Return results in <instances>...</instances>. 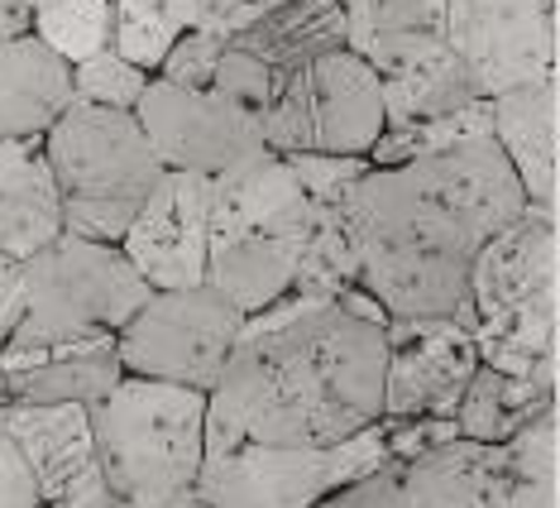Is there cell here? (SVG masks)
Instances as JSON below:
<instances>
[{
    "label": "cell",
    "mask_w": 560,
    "mask_h": 508,
    "mask_svg": "<svg viewBox=\"0 0 560 508\" xmlns=\"http://www.w3.org/2000/svg\"><path fill=\"white\" fill-rule=\"evenodd\" d=\"M346 201L364 245L360 284L388 316H451L469 332V274L479 250L532 207L513 159L493 135L402 169H369Z\"/></svg>",
    "instance_id": "1"
},
{
    "label": "cell",
    "mask_w": 560,
    "mask_h": 508,
    "mask_svg": "<svg viewBox=\"0 0 560 508\" xmlns=\"http://www.w3.org/2000/svg\"><path fill=\"white\" fill-rule=\"evenodd\" d=\"M388 326L307 298L292 322L245 332L211 389L207 451L240 441L326 451L384 417Z\"/></svg>",
    "instance_id": "2"
},
{
    "label": "cell",
    "mask_w": 560,
    "mask_h": 508,
    "mask_svg": "<svg viewBox=\"0 0 560 508\" xmlns=\"http://www.w3.org/2000/svg\"><path fill=\"white\" fill-rule=\"evenodd\" d=\"M92 437L120 508L168 504L197 489L207 465L211 393L125 374L92 408Z\"/></svg>",
    "instance_id": "3"
},
{
    "label": "cell",
    "mask_w": 560,
    "mask_h": 508,
    "mask_svg": "<svg viewBox=\"0 0 560 508\" xmlns=\"http://www.w3.org/2000/svg\"><path fill=\"white\" fill-rule=\"evenodd\" d=\"M479 365L537 374L560 350V226L556 207L532 201L479 250L469 274Z\"/></svg>",
    "instance_id": "4"
},
{
    "label": "cell",
    "mask_w": 560,
    "mask_h": 508,
    "mask_svg": "<svg viewBox=\"0 0 560 508\" xmlns=\"http://www.w3.org/2000/svg\"><path fill=\"white\" fill-rule=\"evenodd\" d=\"M44 154L54 163L68 231L110 245H120L139 207L168 173L135 111H110L92 101H72L62 111V120L44 135Z\"/></svg>",
    "instance_id": "5"
},
{
    "label": "cell",
    "mask_w": 560,
    "mask_h": 508,
    "mask_svg": "<svg viewBox=\"0 0 560 508\" xmlns=\"http://www.w3.org/2000/svg\"><path fill=\"white\" fill-rule=\"evenodd\" d=\"M402 489L407 508H560V417H541L499 447L445 441L407 461Z\"/></svg>",
    "instance_id": "6"
},
{
    "label": "cell",
    "mask_w": 560,
    "mask_h": 508,
    "mask_svg": "<svg viewBox=\"0 0 560 508\" xmlns=\"http://www.w3.org/2000/svg\"><path fill=\"white\" fill-rule=\"evenodd\" d=\"M149 298L154 288L120 245L68 231L24 259V322L10 340L120 332Z\"/></svg>",
    "instance_id": "7"
},
{
    "label": "cell",
    "mask_w": 560,
    "mask_h": 508,
    "mask_svg": "<svg viewBox=\"0 0 560 508\" xmlns=\"http://www.w3.org/2000/svg\"><path fill=\"white\" fill-rule=\"evenodd\" d=\"M388 130L384 78L354 48L302 62L278 78L264 111V139L273 154H364Z\"/></svg>",
    "instance_id": "8"
},
{
    "label": "cell",
    "mask_w": 560,
    "mask_h": 508,
    "mask_svg": "<svg viewBox=\"0 0 560 508\" xmlns=\"http://www.w3.org/2000/svg\"><path fill=\"white\" fill-rule=\"evenodd\" d=\"M240 336H245V312L221 288H159L120 326V360L125 374L211 393L221 384Z\"/></svg>",
    "instance_id": "9"
},
{
    "label": "cell",
    "mask_w": 560,
    "mask_h": 508,
    "mask_svg": "<svg viewBox=\"0 0 560 508\" xmlns=\"http://www.w3.org/2000/svg\"><path fill=\"white\" fill-rule=\"evenodd\" d=\"M135 116L144 125L154 154L163 159V169L173 173L225 177L269 154L264 116H254L211 86H177L168 78H154Z\"/></svg>",
    "instance_id": "10"
},
{
    "label": "cell",
    "mask_w": 560,
    "mask_h": 508,
    "mask_svg": "<svg viewBox=\"0 0 560 508\" xmlns=\"http://www.w3.org/2000/svg\"><path fill=\"white\" fill-rule=\"evenodd\" d=\"M445 39L483 101L556 78V0H445Z\"/></svg>",
    "instance_id": "11"
},
{
    "label": "cell",
    "mask_w": 560,
    "mask_h": 508,
    "mask_svg": "<svg viewBox=\"0 0 560 508\" xmlns=\"http://www.w3.org/2000/svg\"><path fill=\"white\" fill-rule=\"evenodd\" d=\"M479 370L475 332L451 316H393L384 417H455Z\"/></svg>",
    "instance_id": "12"
},
{
    "label": "cell",
    "mask_w": 560,
    "mask_h": 508,
    "mask_svg": "<svg viewBox=\"0 0 560 508\" xmlns=\"http://www.w3.org/2000/svg\"><path fill=\"white\" fill-rule=\"evenodd\" d=\"M5 437L20 447L44 508H120L101 470L86 403H10Z\"/></svg>",
    "instance_id": "13"
},
{
    "label": "cell",
    "mask_w": 560,
    "mask_h": 508,
    "mask_svg": "<svg viewBox=\"0 0 560 508\" xmlns=\"http://www.w3.org/2000/svg\"><path fill=\"white\" fill-rule=\"evenodd\" d=\"M120 250L149 288H197L211 269V177L201 173H163Z\"/></svg>",
    "instance_id": "14"
},
{
    "label": "cell",
    "mask_w": 560,
    "mask_h": 508,
    "mask_svg": "<svg viewBox=\"0 0 560 508\" xmlns=\"http://www.w3.org/2000/svg\"><path fill=\"white\" fill-rule=\"evenodd\" d=\"M330 489V447L312 451L240 441L231 451H207L192 494L207 508H312Z\"/></svg>",
    "instance_id": "15"
},
{
    "label": "cell",
    "mask_w": 560,
    "mask_h": 508,
    "mask_svg": "<svg viewBox=\"0 0 560 508\" xmlns=\"http://www.w3.org/2000/svg\"><path fill=\"white\" fill-rule=\"evenodd\" d=\"M10 403H86L106 399L125 379L120 332L58 336V340H10L0 350Z\"/></svg>",
    "instance_id": "16"
},
{
    "label": "cell",
    "mask_w": 560,
    "mask_h": 508,
    "mask_svg": "<svg viewBox=\"0 0 560 508\" xmlns=\"http://www.w3.org/2000/svg\"><path fill=\"white\" fill-rule=\"evenodd\" d=\"M231 44L283 78L330 48H350V20L340 0H249L231 15Z\"/></svg>",
    "instance_id": "17"
},
{
    "label": "cell",
    "mask_w": 560,
    "mask_h": 508,
    "mask_svg": "<svg viewBox=\"0 0 560 508\" xmlns=\"http://www.w3.org/2000/svg\"><path fill=\"white\" fill-rule=\"evenodd\" d=\"M58 235H68V216L44 139H0V254L24 264Z\"/></svg>",
    "instance_id": "18"
},
{
    "label": "cell",
    "mask_w": 560,
    "mask_h": 508,
    "mask_svg": "<svg viewBox=\"0 0 560 508\" xmlns=\"http://www.w3.org/2000/svg\"><path fill=\"white\" fill-rule=\"evenodd\" d=\"M493 106V139L513 159L532 201L556 207L560 197V82H522L513 92L489 96Z\"/></svg>",
    "instance_id": "19"
},
{
    "label": "cell",
    "mask_w": 560,
    "mask_h": 508,
    "mask_svg": "<svg viewBox=\"0 0 560 508\" xmlns=\"http://www.w3.org/2000/svg\"><path fill=\"white\" fill-rule=\"evenodd\" d=\"M72 101V62L58 58L39 34L0 48V139H44Z\"/></svg>",
    "instance_id": "20"
},
{
    "label": "cell",
    "mask_w": 560,
    "mask_h": 508,
    "mask_svg": "<svg viewBox=\"0 0 560 508\" xmlns=\"http://www.w3.org/2000/svg\"><path fill=\"white\" fill-rule=\"evenodd\" d=\"M307 235L283 231H240V235H211V269L207 284L221 288L245 316L273 308L298 288V254Z\"/></svg>",
    "instance_id": "21"
},
{
    "label": "cell",
    "mask_w": 560,
    "mask_h": 508,
    "mask_svg": "<svg viewBox=\"0 0 560 508\" xmlns=\"http://www.w3.org/2000/svg\"><path fill=\"white\" fill-rule=\"evenodd\" d=\"M556 374H560V350L537 374H503V370H493V365H479L465 399H460V408H455L460 437L499 447V441H513L522 427L551 417L556 413Z\"/></svg>",
    "instance_id": "22"
},
{
    "label": "cell",
    "mask_w": 560,
    "mask_h": 508,
    "mask_svg": "<svg viewBox=\"0 0 560 508\" xmlns=\"http://www.w3.org/2000/svg\"><path fill=\"white\" fill-rule=\"evenodd\" d=\"M483 101L475 78H469L465 58L451 48V39H431L412 58H402L393 72H384V111L388 125H412V120H436L451 111Z\"/></svg>",
    "instance_id": "23"
},
{
    "label": "cell",
    "mask_w": 560,
    "mask_h": 508,
    "mask_svg": "<svg viewBox=\"0 0 560 508\" xmlns=\"http://www.w3.org/2000/svg\"><path fill=\"white\" fill-rule=\"evenodd\" d=\"M346 197L340 201L312 197V226H307V240H302V254H298V288H292V293L336 302L346 288L360 284L364 245H360V226H354V211Z\"/></svg>",
    "instance_id": "24"
},
{
    "label": "cell",
    "mask_w": 560,
    "mask_h": 508,
    "mask_svg": "<svg viewBox=\"0 0 560 508\" xmlns=\"http://www.w3.org/2000/svg\"><path fill=\"white\" fill-rule=\"evenodd\" d=\"M197 24L201 0H116V44L110 48L159 78L173 44Z\"/></svg>",
    "instance_id": "25"
},
{
    "label": "cell",
    "mask_w": 560,
    "mask_h": 508,
    "mask_svg": "<svg viewBox=\"0 0 560 508\" xmlns=\"http://www.w3.org/2000/svg\"><path fill=\"white\" fill-rule=\"evenodd\" d=\"M34 34L78 68L116 44V0H34Z\"/></svg>",
    "instance_id": "26"
},
{
    "label": "cell",
    "mask_w": 560,
    "mask_h": 508,
    "mask_svg": "<svg viewBox=\"0 0 560 508\" xmlns=\"http://www.w3.org/2000/svg\"><path fill=\"white\" fill-rule=\"evenodd\" d=\"M72 82H78V101H92V106H110V111H135L144 101L154 72H144L139 62H130L116 48L86 58L72 68Z\"/></svg>",
    "instance_id": "27"
},
{
    "label": "cell",
    "mask_w": 560,
    "mask_h": 508,
    "mask_svg": "<svg viewBox=\"0 0 560 508\" xmlns=\"http://www.w3.org/2000/svg\"><path fill=\"white\" fill-rule=\"evenodd\" d=\"M211 92L231 96V101H240L245 111H254V116H264V111H269V101H273V92H278V72L264 68V62L254 58V54H245V48L225 44Z\"/></svg>",
    "instance_id": "28"
},
{
    "label": "cell",
    "mask_w": 560,
    "mask_h": 508,
    "mask_svg": "<svg viewBox=\"0 0 560 508\" xmlns=\"http://www.w3.org/2000/svg\"><path fill=\"white\" fill-rule=\"evenodd\" d=\"M283 159L292 163V173L302 177L307 197H316V201H340L374 169L364 154H283Z\"/></svg>",
    "instance_id": "29"
},
{
    "label": "cell",
    "mask_w": 560,
    "mask_h": 508,
    "mask_svg": "<svg viewBox=\"0 0 560 508\" xmlns=\"http://www.w3.org/2000/svg\"><path fill=\"white\" fill-rule=\"evenodd\" d=\"M225 34L215 30H187L183 39L173 44V54L163 58L159 78H168L177 86H211L215 82V68H221V54H225Z\"/></svg>",
    "instance_id": "30"
},
{
    "label": "cell",
    "mask_w": 560,
    "mask_h": 508,
    "mask_svg": "<svg viewBox=\"0 0 560 508\" xmlns=\"http://www.w3.org/2000/svg\"><path fill=\"white\" fill-rule=\"evenodd\" d=\"M384 431H388V451L393 461H417V455L445 447V441L460 437V423L455 417H384Z\"/></svg>",
    "instance_id": "31"
},
{
    "label": "cell",
    "mask_w": 560,
    "mask_h": 508,
    "mask_svg": "<svg viewBox=\"0 0 560 508\" xmlns=\"http://www.w3.org/2000/svg\"><path fill=\"white\" fill-rule=\"evenodd\" d=\"M402 461H388L378 475L354 480L346 489H330L322 504L312 508H407V489H402Z\"/></svg>",
    "instance_id": "32"
},
{
    "label": "cell",
    "mask_w": 560,
    "mask_h": 508,
    "mask_svg": "<svg viewBox=\"0 0 560 508\" xmlns=\"http://www.w3.org/2000/svg\"><path fill=\"white\" fill-rule=\"evenodd\" d=\"M0 508H44L39 485L10 437H0Z\"/></svg>",
    "instance_id": "33"
},
{
    "label": "cell",
    "mask_w": 560,
    "mask_h": 508,
    "mask_svg": "<svg viewBox=\"0 0 560 508\" xmlns=\"http://www.w3.org/2000/svg\"><path fill=\"white\" fill-rule=\"evenodd\" d=\"M20 322H24V264L0 254V350L10 346Z\"/></svg>",
    "instance_id": "34"
},
{
    "label": "cell",
    "mask_w": 560,
    "mask_h": 508,
    "mask_svg": "<svg viewBox=\"0 0 560 508\" xmlns=\"http://www.w3.org/2000/svg\"><path fill=\"white\" fill-rule=\"evenodd\" d=\"M34 34V0H0V48Z\"/></svg>",
    "instance_id": "35"
},
{
    "label": "cell",
    "mask_w": 560,
    "mask_h": 508,
    "mask_svg": "<svg viewBox=\"0 0 560 508\" xmlns=\"http://www.w3.org/2000/svg\"><path fill=\"white\" fill-rule=\"evenodd\" d=\"M240 5H249V0H201V24L197 30H215L231 39V15Z\"/></svg>",
    "instance_id": "36"
},
{
    "label": "cell",
    "mask_w": 560,
    "mask_h": 508,
    "mask_svg": "<svg viewBox=\"0 0 560 508\" xmlns=\"http://www.w3.org/2000/svg\"><path fill=\"white\" fill-rule=\"evenodd\" d=\"M149 508H207L197 494H183V499H168V504H149Z\"/></svg>",
    "instance_id": "37"
},
{
    "label": "cell",
    "mask_w": 560,
    "mask_h": 508,
    "mask_svg": "<svg viewBox=\"0 0 560 508\" xmlns=\"http://www.w3.org/2000/svg\"><path fill=\"white\" fill-rule=\"evenodd\" d=\"M5 408H10V399H5V374H0V437H5Z\"/></svg>",
    "instance_id": "38"
},
{
    "label": "cell",
    "mask_w": 560,
    "mask_h": 508,
    "mask_svg": "<svg viewBox=\"0 0 560 508\" xmlns=\"http://www.w3.org/2000/svg\"><path fill=\"white\" fill-rule=\"evenodd\" d=\"M556 417H560V374H556Z\"/></svg>",
    "instance_id": "39"
},
{
    "label": "cell",
    "mask_w": 560,
    "mask_h": 508,
    "mask_svg": "<svg viewBox=\"0 0 560 508\" xmlns=\"http://www.w3.org/2000/svg\"><path fill=\"white\" fill-rule=\"evenodd\" d=\"M556 82H560V58H556Z\"/></svg>",
    "instance_id": "40"
},
{
    "label": "cell",
    "mask_w": 560,
    "mask_h": 508,
    "mask_svg": "<svg viewBox=\"0 0 560 508\" xmlns=\"http://www.w3.org/2000/svg\"><path fill=\"white\" fill-rule=\"evenodd\" d=\"M556 226H560V207H556Z\"/></svg>",
    "instance_id": "41"
}]
</instances>
